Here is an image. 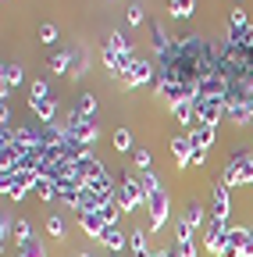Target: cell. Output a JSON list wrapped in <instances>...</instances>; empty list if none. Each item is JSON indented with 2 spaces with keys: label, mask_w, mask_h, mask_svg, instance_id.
Instances as JSON below:
<instances>
[{
  "label": "cell",
  "mask_w": 253,
  "mask_h": 257,
  "mask_svg": "<svg viewBox=\"0 0 253 257\" xmlns=\"http://www.w3.org/2000/svg\"><path fill=\"white\" fill-rule=\"evenodd\" d=\"M79 257H93V253H79Z\"/></svg>",
  "instance_id": "cell-43"
},
{
  "label": "cell",
  "mask_w": 253,
  "mask_h": 257,
  "mask_svg": "<svg viewBox=\"0 0 253 257\" xmlns=\"http://www.w3.org/2000/svg\"><path fill=\"white\" fill-rule=\"evenodd\" d=\"M185 239H193V229L178 218V221H175V243H185Z\"/></svg>",
  "instance_id": "cell-34"
},
{
  "label": "cell",
  "mask_w": 253,
  "mask_h": 257,
  "mask_svg": "<svg viewBox=\"0 0 253 257\" xmlns=\"http://www.w3.org/2000/svg\"><path fill=\"white\" fill-rule=\"evenodd\" d=\"M33 236V229H29V221H15V239L22 243V239H29Z\"/></svg>",
  "instance_id": "cell-38"
},
{
  "label": "cell",
  "mask_w": 253,
  "mask_h": 257,
  "mask_svg": "<svg viewBox=\"0 0 253 257\" xmlns=\"http://www.w3.org/2000/svg\"><path fill=\"white\" fill-rule=\"evenodd\" d=\"M33 189L40 193L43 200H57V197H61V189H57V186H54L50 179H36V186H33Z\"/></svg>",
  "instance_id": "cell-31"
},
{
  "label": "cell",
  "mask_w": 253,
  "mask_h": 257,
  "mask_svg": "<svg viewBox=\"0 0 253 257\" xmlns=\"http://www.w3.org/2000/svg\"><path fill=\"white\" fill-rule=\"evenodd\" d=\"M228 43L239 50H253V25L246 22H228Z\"/></svg>",
  "instance_id": "cell-10"
},
{
  "label": "cell",
  "mask_w": 253,
  "mask_h": 257,
  "mask_svg": "<svg viewBox=\"0 0 253 257\" xmlns=\"http://www.w3.org/2000/svg\"><path fill=\"white\" fill-rule=\"evenodd\" d=\"M29 96H50V86H47L43 79H36V82H33V89H29Z\"/></svg>",
  "instance_id": "cell-39"
},
{
  "label": "cell",
  "mask_w": 253,
  "mask_h": 257,
  "mask_svg": "<svg viewBox=\"0 0 253 257\" xmlns=\"http://www.w3.org/2000/svg\"><path fill=\"white\" fill-rule=\"evenodd\" d=\"M182 221L189 225V229H203V225L210 221V214L203 211V204H196V200H193V204H185V211H182Z\"/></svg>",
  "instance_id": "cell-16"
},
{
  "label": "cell",
  "mask_w": 253,
  "mask_h": 257,
  "mask_svg": "<svg viewBox=\"0 0 253 257\" xmlns=\"http://www.w3.org/2000/svg\"><path fill=\"white\" fill-rule=\"evenodd\" d=\"M225 236H228V229H225V221H207L203 225V246H207V253H217L221 257V250H225Z\"/></svg>",
  "instance_id": "cell-9"
},
{
  "label": "cell",
  "mask_w": 253,
  "mask_h": 257,
  "mask_svg": "<svg viewBox=\"0 0 253 257\" xmlns=\"http://www.w3.org/2000/svg\"><path fill=\"white\" fill-rule=\"evenodd\" d=\"M79 225H82V232L93 236V239H100L104 229H107V221L100 218V211H82V214H79Z\"/></svg>",
  "instance_id": "cell-13"
},
{
  "label": "cell",
  "mask_w": 253,
  "mask_h": 257,
  "mask_svg": "<svg viewBox=\"0 0 253 257\" xmlns=\"http://www.w3.org/2000/svg\"><path fill=\"white\" fill-rule=\"evenodd\" d=\"M196 121L200 125H217L225 118V96H196Z\"/></svg>",
  "instance_id": "cell-4"
},
{
  "label": "cell",
  "mask_w": 253,
  "mask_h": 257,
  "mask_svg": "<svg viewBox=\"0 0 253 257\" xmlns=\"http://www.w3.org/2000/svg\"><path fill=\"white\" fill-rule=\"evenodd\" d=\"M157 79V64L153 61H146V57H139L129 72L121 75V82H125V89H136V86H146V82H153Z\"/></svg>",
  "instance_id": "cell-6"
},
{
  "label": "cell",
  "mask_w": 253,
  "mask_h": 257,
  "mask_svg": "<svg viewBox=\"0 0 253 257\" xmlns=\"http://www.w3.org/2000/svg\"><path fill=\"white\" fill-rule=\"evenodd\" d=\"M207 211H210V218H214V221H228V211H232V197H228V186L221 182V179H217V182L210 186V207H207Z\"/></svg>",
  "instance_id": "cell-7"
},
{
  "label": "cell",
  "mask_w": 253,
  "mask_h": 257,
  "mask_svg": "<svg viewBox=\"0 0 253 257\" xmlns=\"http://www.w3.org/2000/svg\"><path fill=\"white\" fill-rule=\"evenodd\" d=\"M228 22H246V11H242V8H232V11H228Z\"/></svg>",
  "instance_id": "cell-41"
},
{
  "label": "cell",
  "mask_w": 253,
  "mask_h": 257,
  "mask_svg": "<svg viewBox=\"0 0 253 257\" xmlns=\"http://www.w3.org/2000/svg\"><path fill=\"white\" fill-rule=\"evenodd\" d=\"M29 107L36 111V118L43 125H54V118H57V100L54 96H29Z\"/></svg>",
  "instance_id": "cell-12"
},
{
  "label": "cell",
  "mask_w": 253,
  "mask_h": 257,
  "mask_svg": "<svg viewBox=\"0 0 253 257\" xmlns=\"http://www.w3.org/2000/svg\"><path fill=\"white\" fill-rule=\"evenodd\" d=\"M150 32H153V47H157V54H168L175 40L164 32V25H161V22H153V25H150Z\"/></svg>",
  "instance_id": "cell-22"
},
{
  "label": "cell",
  "mask_w": 253,
  "mask_h": 257,
  "mask_svg": "<svg viewBox=\"0 0 253 257\" xmlns=\"http://www.w3.org/2000/svg\"><path fill=\"white\" fill-rule=\"evenodd\" d=\"M82 75H86V54L79 50V54H75V64H72V75H68V79H82Z\"/></svg>",
  "instance_id": "cell-35"
},
{
  "label": "cell",
  "mask_w": 253,
  "mask_h": 257,
  "mask_svg": "<svg viewBox=\"0 0 253 257\" xmlns=\"http://www.w3.org/2000/svg\"><path fill=\"white\" fill-rule=\"evenodd\" d=\"M61 128H65V136H72V140L82 143V147H93V143H97V136H100L97 121H93V118H82L75 107L68 111V118H65V125H61Z\"/></svg>",
  "instance_id": "cell-2"
},
{
  "label": "cell",
  "mask_w": 253,
  "mask_h": 257,
  "mask_svg": "<svg viewBox=\"0 0 253 257\" xmlns=\"http://www.w3.org/2000/svg\"><path fill=\"white\" fill-rule=\"evenodd\" d=\"M214 128L217 125H193V128H189V136H193V147L196 150H210V143H214Z\"/></svg>",
  "instance_id": "cell-18"
},
{
  "label": "cell",
  "mask_w": 253,
  "mask_h": 257,
  "mask_svg": "<svg viewBox=\"0 0 253 257\" xmlns=\"http://www.w3.org/2000/svg\"><path fill=\"white\" fill-rule=\"evenodd\" d=\"M242 257H253V229H246V243H242Z\"/></svg>",
  "instance_id": "cell-40"
},
{
  "label": "cell",
  "mask_w": 253,
  "mask_h": 257,
  "mask_svg": "<svg viewBox=\"0 0 253 257\" xmlns=\"http://www.w3.org/2000/svg\"><path fill=\"white\" fill-rule=\"evenodd\" d=\"M242 243H246V229H228L221 257H242Z\"/></svg>",
  "instance_id": "cell-19"
},
{
  "label": "cell",
  "mask_w": 253,
  "mask_h": 257,
  "mask_svg": "<svg viewBox=\"0 0 253 257\" xmlns=\"http://www.w3.org/2000/svg\"><path fill=\"white\" fill-rule=\"evenodd\" d=\"M15 257H47V246H43L40 236H29V239L18 243V253Z\"/></svg>",
  "instance_id": "cell-20"
},
{
  "label": "cell",
  "mask_w": 253,
  "mask_h": 257,
  "mask_svg": "<svg viewBox=\"0 0 253 257\" xmlns=\"http://www.w3.org/2000/svg\"><path fill=\"white\" fill-rule=\"evenodd\" d=\"M221 182H225L228 189L235 186H246V182H253V154L246 150V147H239V150H232V157H228V165H225V172H221Z\"/></svg>",
  "instance_id": "cell-1"
},
{
  "label": "cell",
  "mask_w": 253,
  "mask_h": 257,
  "mask_svg": "<svg viewBox=\"0 0 253 257\" xmlns=\"http://www.w3.org/2000/svg\"><path fill=\"white\" fill-rule=\"evenodd\" d=\"M100 243H104L111 253H121L125 246H129V236H125V232L118 229V225H107V229H104V236H100Z\"/></svg>",
  "instance_id": "cell-15"
},
{
  "label": "cell",
  "mask_w": 253,
  "mask_h": 257,
  "mask_svg": "<svg viewBox=\"0 0 253 257\" xmlns=\"http://www.w3.org/2000/svg\"><path fill=\"white\" fill-rule=\"evenodd\" d=\"M168 253L171 257H196V246H193V239H185V243H175Z\"/></svg>",
  "instance_id": "cell-32"
},
{
  "label": "cell",
  "mask_w": 253,
  "mask_h": 257,
  "mask_svg": "<svg viewBox=\"0 0 253 257\" xmlns=\"http://www.w3.org/2000/svg\"><path fill=\"white\" fill-rule=\"evenodd\" d=\"M104 47H111V50H118V54H132V40L129 36H125V32H111V36H107V43Z\"/></svg>",
  "instance_id": "cell-26"
},
{
  "label": "cell",
  "mask_w": 253,
  "mask_h": 257,
  "mask_svg": "<svg viewBox=\"0 0 253 257\" xmlns=\"http://www.w3.org/2000/svg\"><path fill=\"white\" fill-rule=\"evenodd\" d=\"M132 165H136L143 175H146V172H153V154H150L146 147H136V150H132Z\"/></svg>",
  "instance_id": "cell-27"
},
{
  "label": "cell",
  "mask_w": 253,
  "mask_h": 257,
  "mask_svg": "<svg viewBox=\"0 0 253 257\" xmlns=\"http://www.w3.org/2000/svg\"><path fill=\"white\" fill-rule=\"evenodd\" d=\"M129 246H132L136 257H150V253H153V250L146 246V229H132V232H129Z\"/></svg>",
  "instance_id": "cell-21"
},
{
  "label": "cell",
  "mask_w": 253,
  "mask_h": 257,
  "mask_svg": "<svg viewBox=\"0 0 253 257\" xmlns=\"http://www.w3.org/2000/svg\"><path fill=\"white\" fill-rule=\"evenodd\" d=\"M139 182H143V193H146V197H150V193H157V189H161V179H157V172H146V175H143Z\"/></svg>",
  "instance_id": "cell-33"
},
{
  "label": "cell",
  "mask_w": 253,
  "mask_h": 257,
  "mask_svg": "<svg viewBox=\"0 0 253 257\" xmlns=\"http://www.w3.org/2000/svg\"><path fill=\"white\" fill-rule=\"evenodd\" d=\"M193 136H189V128L178 136H171V154H175V168H189L193 165Z\"/></svg>",
  "instance_id": "cell-8"
},
{
  "label": "cell",
  "mask_w": 253,
  "mask_h": 257,
  "mask_svg": "<svg viewBox=\"0 0 253 257\" xmlns=\"http://www.w3.org/2000/svg\"><path fill=\"white\" fill-rule=\"evenodd\" d=\"M196 0H168V15L171 18H193Z\"/></svg>",
  "instance_id": "cell-23"
},
{
  "label": "cell",
  "mask_w": 253,
  "mask_h": 257,
  "mask_svg": "<svg viewBox=\"0 0 253 257\" xmlns=\"http://www.w3.org/2000/svg\"><path fill=\"white\" fill-rule=\"evenodd\" d=\"M54 40H57V29H54L50 22H43V25H40V43H54Z\"/></svg>",
  "instance_id": "cell-36"
},
{
  "label": "cell",
  "mask_w": 253,
  "mask_h": 257,
  "mask_svg": "<svg viewBox=\"0 0 253 257\" xmlns=\"http://www.w3.org/2000/svg\"><path fill=\"white\" fill-rule=\"evenodd\" d=\"M72 64H75V54H54L50 57V72L54 75H72Z\"/></svg>",
  "instance_id": "cell-24"
},
{
  "label": "cell",
  "mask_w": 253,
  "mask_h": 257,
  "mask_svg": "<svg viewBox=\"0 0 253 257\" xmlns=\"http://www.w3.org/2000/svg\"><path fill=\"white\" fill-rule=\"evenodd\" d=\"M225 114H228L235 125H249V121H253V111H249L246 100H225Z\"/></svg>",
  "instance_id": "cell-17"
},
{
  "label": "cell",
  "mask_w": 253,
  "mask_h": 257,
  "mask_svg": "<svg viewBox=\"0 0 253 257\" xmlns=\"http://www.w3.org/2000/svg\"><path fill=\"white\" fill-rule=\"evenodd\" d=\"M75 168H79V175H82V182L89 186L93 179H100V175H107V168H104V161L97 157V154H86L82 161H75Z\"/></svg>",
  "instance_id": "cell-11"
},
{
  "label": "cell",
  "mask_w": 253,
  "mask_h": 257,
  "mask_svg": "<svg viewBox=\"0 0 253 257\" xmlns=\"http://www.w3.org/2000/svg\"><path fill=\"white\" fill-rule=\"evenodd\" d=\"M0 82L15 89V86L22 82V68H18V64H4V68H0Z\"/></svg>",
  "instance_id": "cell-30"
},
{
  "label": "cell",
  "mask_w": 253,
  "mask_h": 257,
  "mask_svg": "<svg viewBox=\"0 0 253 257\" xmlns=\"http://www.w3.org/2000/svg\"><path fill=\"white\" fill-rule=\"evenodd\" d=\"M143 22H146L143 4H132V8H129V25H143Z\"/></svg>",
  "instance_id": "cell-37"
},
{
  "label": "cell",
  "mask_w": 253,
  "mask_h": 257,
  "mask_svg": "<svg viewBox=\"0 0 253 257\" xmlns=\"http://www.w3.org/2000/svg\"><path fill=\"white\" fill-rule=\"evenodd\" d=\"M193 165H207V150H193Z\"/></svg>",
  "instance_id": "cell-42"
},
{
  "label": "cell",
  "mask_w": 253,
  "mask_h": 257,
  "mask_svg": "<svg viewBox=\"0 0 253 257\" xmlns=\"http://www.w3.org/2000/svg\"><path fill=\"white\" fill-rule=\"evenodd\" d=\"M118 204H121V211H136L139 204H146L143 182H139L136 175H121V186H118Z\"/></svg>",
  "instance_id": "cell-3"
},
{
  "label": "cell",
  "mask_w": 253,
  "mask_h": 257,
  "mask_svg": "<svg viewBox=\"0 0 253 257\" xmlns=\"http://www.w3.org/2000/svg\"><path fill=\"white\" fill-rule=\"evenodd\" d=\"M47 232H50L54 239H68V225H65V218H61V214H50V218H47Z\"/></svg>",
  "instance_id": "cell-28"
},
{
  "label": "cell",
  "mask_w": 253,
  "mask_h": 257,
  "mask_svg": "<svg viewBox=\"0 0 253 257\" xmlns=\"http://www.w3.org/2000/svg\"><path fill=\"white\" fill-rule=\"evenodd\" d=\"M111 257H121V253H111Z\"/></svg>",
  "instance_id": "cell-44"
},
{
  "label": "cell",
  "mask_w": 253,
  "mask_h": 257,
  "mask_svg": "<svg viewBox=\"0 0 253 257\" xmlns=\"http://www.w3.org/2000/svg\"><path fill=\"white\" fill-rule=\"evenodd\" d=\"M111 140H114V147H118L121 154H129V150H132V133H129L125 125H118V128H114V136H111Z\"/></svg>",
  "instance_id": "cell-29"
},
{
  "label": "cell",
  "mask_w": 253,
  "mask_h": 257,
  "mask_svg": "<svg viewBox=\"0 0 253 257\" xmlns=\"http://www.w3.org/2000/svg\"><path fill=\"white\" fill-rule=\"evenodd\" d=\"M75 111H79L82 118H93V121H97V96H93V93H79Z\"/></svg>",
  "instance_id": "cell-25"
},
{
  "label": "cell",
  "mask_w": 253,
  "mask_h": 257,
  "mask_svg": "<svg viewBox=\"0 0 253 257\" xmlns=\"http://www.w3.org/2000/svg\"><path fill=\"white\" fill-rule=\"evenodd\" d=\"M196 96H189V100H178L175 107H171V118L178 121V125H189V128H193L196 125Z\"/></svg>",
  "instance_id": "cell-14"
},
{
  "label": "cell",
  "mask_w": 253,
  "mask_h": 257,
  "mask_svg": "<svg viewBox=\"0 0 253 257\" xmlns=\"http://www.w3.org/2000/svg\"><path fill=\"white\" fill-rule=\"evenodd\" d=\"M146 207H150V232H161V229H164V221H168V207H171L164 186L146 197Z\"/></svg>",
  "instance_id": "cell-5"
}]
</instances>
